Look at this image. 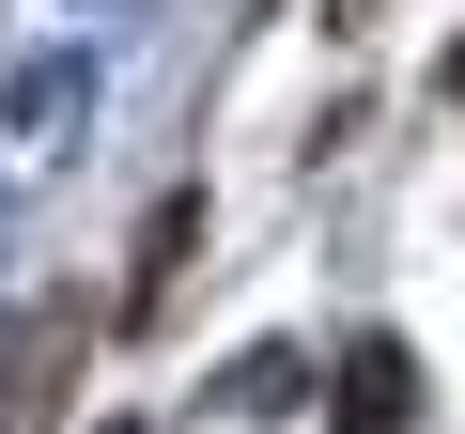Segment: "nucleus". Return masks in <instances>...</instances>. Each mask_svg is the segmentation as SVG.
I'll return each instance as SVG.
<instances>
[{"label": "nucleus", "mask_w": 465, "mask_h": 434, "mask_svg": "<svg viewBox=\"0 0 465 434\" xmlns=\"http://www.w3.org/2000/svg\"><path fill=\"white\" fill-rule=\"evenodd\" d=\"M326 419H341V434H403V419H419L403 341H357V357H341V388H326Z\"/></svg>", "instance_id": "obj_1"}, {"label": "nucleus", "mask_w": 465, "mask_h": 434, "mask_svg": "<svg viewBox=\"0 0 465 434\" xmlns=\"http://www.w3.org/2000/svg\"><path fill=\"white\" fill-rule=\"evenodd\" d=\"M450 78H465V63H450Z\"/></svg>", "instance_id": "obj_2"}]
</instances>
